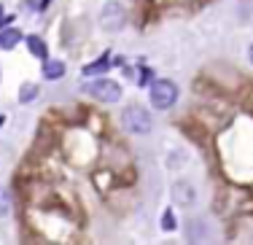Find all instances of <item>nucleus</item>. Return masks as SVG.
Returning <instances> with one entry per match:
<instances>
[{
  "label": "nucleus",
  "instance_id": "2eb2a0df",
  "mask_svg": "<svg viewBox=\"0 0 253 245\" xmlns=\"http://www.w3.org/2000/svg\"><path fill=\"white\" fill-rule=\"evenodd\" d=\"M0 124H3V116H0Z\"/></svg>",
  "mask_w": 253,
  "mask_h": 245
},
{
  "label": "nucleus",
  "instance_id": "0eeeda50",
  "mask_svg": "<svg viewBox=\"0 0 253 245\" xmlns=\"http://www.w3.org/2000/svg\"><path fill=\"white\" fill-rule=\"evenodd\" d=\"M27 49H30V54L33 57H38V59H49V46L43 43V38L41 35H27Z\"/></svg>",
  "mask_w": 253,
  "mask_h": 245
},
{
  "label": "nucleus",
  "instance_id": "f257e3e1",
  "mask_svg": "<svg viewBox=\"0 0 253 245\" xmlns=\"http://www.w3.org/2000/svg\"><path fill=\"white\" fill-rule=\"evenodd\" d=\"M122 124H124V129H129L132 135H148L151 127H154L148 111L140 108V105H129V108H124L122 111Z\"/></svg>",
  "mask_w": 253,
  "mask_h": 245
},
{
  "label": "nucleus",
  "instance_id": "20e7f679",
  "mask_svg": "<svg viewBox=\"0 0 253 245\" xmlns=\"http://www.w3.org/2000/svg\"><path fill=\"white\" fill-rule=\"evenodd\" d=\"M124 25V11L119 3H108L102 8V27L105 30H122Z\"/></svg>",
  "mask_w": 253,
  "mask_h": 245
},
{
  "label": "nucleus",
  "instance_id": "6e6552de",
  "mask_svg": "<svg viewBox=\"0 0 253 245\" xmlns=\"http://www.w3.org/2000/svg\"><path fill=\"white\" fill-rule=\"evenodd\" d=\"M111 68V54H102L100 59H94L92 65H86V68H81V76H100V73H105V70Z\"/></svg>",
  "mask_w": 253,
  "mask_h": 245
},
{
  "label": "nucleus",
  "instance_id": "9b49d317",
  "mask_svg": "<svg viewBox=\"0 0 253 245\" xmlns=\"http://www.w3.org/2000/svg\"><path fill=\"white\" fill-rule=\"evenodd\" d=\"M35 94H38V86H35V83H25V86H22V92H19V103H30Z\"/></svg>",
  "mask_w": 253,
  "mask_h": 245
},
{
  "label": "nucleus",
  "instance_id": "4468645a",
  "mask_svg": "<svg viewBox=\"0 0 253 245\" xmlns=\"http://www.w3.org/2000/svg\"><path fill=\"white\" fill-rule=\"evenodd\" d=\"M248 57H251V62H253V43H251V49H248Z\"/></svg>",
  "mask_w": 253,
  "mask_h": 245
},
{
  "label": "nucleus",
  "instance_id": "f03ea898",
  "mask_svg": "<svg viewBox=\"0 0 253 245\" xmlns=\"http://www.w3.org/2000/svg\"><path fill=\"white\" fill-rule=\"evenodd\" d=\"M148 100H151V105L156 111H167L170 105H175L178 100V86L172 81H154L151 83V92H148Z\"/></svg>",
  "mask_w": 253,
  "mask_h": 245
},
{
  "label": "nucleus",
  "instance_id": "ddd939ff",
  "mask_svg": "<svg viewBox=\"0 0 253 245\" xmlns=\"http://www.w3.org/2000/svg\"><path fill=\"white\" fill-rule=\"evenodd\" d=\"M5 22H11V19H8V16H3V5H0V27H3Z\"/></svg>",
  "mask_w": 253,
  "mask_h": 245
},
{
  "label": "nucleus",
  "instance_id": "f8f14e48",
  "mask_svg": "<svg viewBox=\"0 0 253 245\" xmlns=\"http://www.w3.org/2000/svg\"><path fill=\"white\" fill-rule=\"evenodd\" d=\"M175 216H172V210H165V218H162V229H165V232H172V229H175Z\"/></svg>",
  "mask_w": 253,
  "mask_h": 245
},
{
  "label": "nucleus",
  "instance_id": "423d86ee",
  "mask_svg": "<svg viewBox=\"0 0 253 245\" xmlns=\"http://www.w3.org/2000/svg\"><path fill=\"white\" fill-rule=\"evenodd\" d=\"M41 73H43L46 81H57V79H62V76H65V65L59 62V59H43Z\"/></svg>",
  "mask_w": 253,
  "mask_h": 245
},
{
  "label": "nucleus",
  "instance_id": "39448f33",
  "mask_svg": "<svg viewBox=\"0 0 253 245\" xmlns=\"http://www.w3.org/2000/svg\"><path fill=\"white\" fill-rule=\"evenodd\" d=\"M22 41H25L22 30H16V27H5V30H0V49H3V51H11L16 43H22Z\"/></svg>",
  "mask_w": 253,
  "mask_h": 245
},
{
  "label": "nucleus",
  "instance_id": "9d476101",
  "mask_svg": "<svg viewBox=\"0 0 253 245\" xmlns=\"http://www.w3.org/2000/svg\"><path fill=\"white\" fill-rule=\"evenodd\" d=\"M11 213V194L5 189H0V218H5Z\"/></svg>",
  "mask_w": 253,
  "mask_h": 245
},
{
  "label": "nucleus",
  "instance_id": "7ed1b4c3",
  "mask_svg": "<svg viewBox=\"0 0 253 245\" xmlns=\"http://www.w3.org/2000/svg\"><path fill=\"white\" fill-rule=\"evenodd\" d=\"M86 92L92 94L94 100H100V103H119V100H122V86L113 79H94L86 86Z\"/></svg>",
  "mask_w": 253,
  "mask_h": 245
},
{
  "label": "nucleus",
  "instance_id": "1a4fd4ad",
  "mask_svg": "<svg viewBox=\"0 0 253 245\" xmlns=\"http://www.w3.org/2000/svg\"><path fill=\"white\" fill-rule=\"evenodd\" d=\"M172 191H175V202H178V205H191V202H194V189H191L189 183H175Z\"/></svg>",
  "mask_w": 253,
  "mask_h": 245
}]
</instances>
